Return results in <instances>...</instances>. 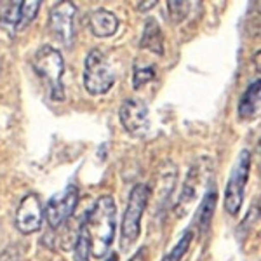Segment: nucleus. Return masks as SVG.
<instances>
[{"mask_svg": "<svg viewBox=\"0 0 261 261\" xmlns=\"http://www.w3.org/2000/svg\"><path fill=\"white\" fill-rule=\"evenodd\" d=\"M192 239H193V233L192 231H187V233L179 239V242L172 247V251L169 252V254H166V258H164L162 261H181L183 259L185 254H187V251H188V247H190V244H192Z\"/></svg>", "mask_w": 261, "mask_h": 261, "instance_id": "obj_16", "label": "nucleus"}, {"mask_svg": "<svg viewBox=\"0 0 261 261\" xmlns=\"http://www.w3.org/2000/svg\"><path fill=\"white\" fill-rule=\"evenodd\" d=\"M145 252H146V249H140L136 254L133 256V259L130 261H145Z\"/></svg>", "mask_w": 261, "mask_h": 261, "instance_id": "obj_20", "label": "nucleus"}, {"mask_svg": "<svg viewBox=\"0 0 261 261\" xmlns=\"http://www.w3.org/2000/svg\"><path fill=\"white\" fill-rule=\"evenodd\" d=\"M216 190H209L207 193L204 195L202 199L200 205H199V211H197V225H199V230L200 231H207L209 230V225L213 221V214H214V209H216Z\"/></svg>", "mask_w": 261, "mask_h": 261, "instance_id": "obj_14", "label": "nucleus"}, {"mask_svg": "<svg viewBox=\"0 0 261 261\" xmlns=\"http://www.w3.org/2000/svg\"><path fill=\"white\" fill-rule=\"evenodd\" d=\"M84 226L91 241V254L101 258L110 249L117 226V204L110 195H103L94 202L84 218Z\"/></svg>", "mask_w": 261, "mask_h": 261, "instance_id": "obj_1", "label": "nucleus"}, {"mask_svg": "<svg viewBox=\"0 0 261 261\" xmlns=\"http://www.w3.org/2000/svg\"><path fill=\"white\" fill-rule=\"evenodd\" d=\"M105 261H119V254H117V252H112V254L108 256Z\"/></svg>", "mask_w": 261, "mask_h": 261, "instance_id": "obj_21", "label": "nucleus"}, {"mask_svg": "<svg viewBox=\"0 0 261 261\" xmlns=\"http://www.w3.org/2000/svg\"><path fill=\"white\" fill-rule=\"evenodd\" d=\"M89 256H91V241L86 231V226H84V223H82L81 230H79V235H77V241H75L73 258L75 261H89Z\"/></svg>", "mask_w": 261, "mask_h": 261, "instance_id": "obj_15", "label": "nucleus"}, {"mask_svg": "<svg viewBox=\"0 0 261 261\" xmlns=\"http://www.w3.org/2000/svg\"><path fill=\"white\" fill-rule=\"evenodd\" d=\"M124 129L133 136H145L150 129V112L141 99H125L119 112Z\"/></svg>", "mask_w": 261, "mask_h": 261, "instance_id": "obj_9", "label": "nucleus"}, {"mask_svg": "<svg viewBox=\"0 0 261 261\" xmlns=\"http://www.w3.org/2000/svg\"><path fill=\"white\" fill-rule=\"evenodd\" d=\"M89 28L94 37L107 39L119 30V18L107 9H96L89 18Z\"/></svg>", "mask_w": 261, "mask_h": 261, "instance_id": "obj_11", "label": "nucleus"}, {"mask_svg": "<svg viewBox=\"0 0 261 261\" xmlns=\"http://www.w3.org/2000/svg\"><path fill=\"white\" fill-rule=\"evenodd\" d=\"M251 171V151L242 150L239 153L237 161H235L233 169L230 172L228 183H226L225 190V211L230 216H237L241 211V205L244 202V192H246V185L249 179Z\"/></svg>", "mask_w": 261, "mask_h": 261, "instance_id": "obj_5", "label": "nucleus"}, {"mask_svg": "<svg viewBox=\"0 0 261 261\" xmlns=\"http://www.w3.org/2000/svg\"><path fill=\"white\" fill-rule=\"evenodd\" d=\"M155 79V70L151 66H134V77H133V87L134 89H141Z\"/></svg>", "mask_w": 261, "mask_h": 261, "instance_id": "obj_17", "label": "nucleus"}, {"mask_svg": "<svg viewBox=\"0 0 261 261\" xmlns=\"http://www.w3.org/2000/svg\"><path fill=\"white\" fill-rule=\"evenodd\" d=\"M138 6H140V7H138L140 11H148L151 6H157V2H155V0H151V2H145V4L141 2V4H138Z\"/></svg>", "mask_w": 261, "mask_h": 261, "instance_id": "obj_19", "label": "nucleus"}, {"mask_svg": "<svg viewBox=\"0 0 261 261\" xmlns=\"http://www.w3.org/2000/svg\"><path fill=\"white\" fill-rule=\"evenodd\" d=\"M75 21H77V6L68 0L58 2L49 16V28L54 39L63 45H70L75 39Z\"/></svg>", "mask_w": 261, "mask_h": 261, "instance_id": "obj_8", "label": "nucleus"}, {"mask_svg": "<svg viewBox=\"0 0 261 261\" xmlns=\"http://www.w3.org/2000/svg\"><path fill=\"white\" fill-rule=\"evenodd\" d=\"M188 2H167V11H169V16L174 23H179V21L185 19V16L188 14Z\"/></svg>", "mask_w": 261, "mask_h": 261, "instance_id": "obj_18", "label": "nucleus"}, {"mask_svg": "<svg viewBox=\"0 0 261 261\" xmlns=\"http://www.w3.org/2000/svg\"><path fill=\"white\" fill-rule=\"evenodd\" d=\"M113 71L107 54L101 49H92L84 63V87L91 96L107 94L115 84Z\"/></svg>", "mask_w": 261, "mask_h": 261, "instance_id": "obj_4", "label": "nucleus"}, {"mask_svg": "<svg viewBox=\"0 0 261 261\" xmlns=\"http://www.w3.org/2000/svg\"><path fill=\"white\" fill-rule=\"evenodd\" d=\"M79 202V188L75 185H68L65 190L50 197L45 205V220L53 230L60 228L70 220V216L75 213Z\"/></svg>", "mask_w": 261, "mask_h": 261, "instance_id": "obj_7", "label": "nucleus"}, {"mask_svg": "<svg viewBox=\"0 0 261 261\" xmlns=\"http://www.w3.org/2000/svg\"><path fill=\"white\" fill-rule=\"evenodd\" d=\"M259 79L254 81L252 84H249L244 94L241 96V101H239V117L242 120H251L252 117L258 113L259 110V98H261V92H259Z\"/></svg>", "mask_w": 261, "mask_h": 261, "instance_id": "obj_13", "label": "nucleus"}, {"mask_svg": "<svg viewBox=\"0 0 261 261\" xmlns=\"http://www.w3.org/2000/svg\"><path fill=\"white\" fill-rule=\"evenodd\" d=\"M35 73L49 86L50 96L56 101L65 99V87H63V73H65V60L58 49L50 45H42L32 60Z\"/></svg>", "mask_w": 261, "mask_h": 261, "instance_id": "obj_2", "label": "nucleus"}, {"mask_svg": "<svg viewBox=\"0 0 261 261\" xmlns=\"http://www.w3.org/2000/svg\"><path fill=\"white\" fill-rule=\"evenodd\" d=\"M40 9L39 0H24V2H0V24L11 35L21 32L37 18Z\"/></svg>", "mask_w": 261, "mask_h": 261, "instance_id": "obj_6", "label": "nucleus"}, {"mask_svg": "<svg viewBox=\"0 0 261 261\" xmlns=\"http://www.w3.org/2000/svg\"><path fill=\"white\" fill-rule=\"evenodd\" d=\"M42 221H44V209H42L39 195L28 193L19 202L16 211V228L23 235H30L40 230Z\"/></svg>", "mask_w": 261, "mask_h": 261, "instance_id": "obj_10", "label": "nucleus"}, {"mask_svg": "<svg viewBox=\"0 0 261 261\" xmlns=\"http://www.w3.org/2000/svg\"><path fill=\"white\" fill-rule=\"evenodd\" d=\"M141 49H148L153 54H161L164 53V35H162V28L153 18H148L145 21V28H143V35L140 40Z\"/></svg>", "mask_w": 261, "mask_h": 261, "instance_id": "obj_12", "label": "nucleus"}, {"mask_svg": "<svg viewBox=\"0 0 261 261\" xmlns=\"http://www.w3.org/2000/svg\"><path fill=\"white\" fill-rule=\"evenodd\" d=\"M150 200V188L145 183H138L129 193V202L125 205L120 225V246L127 251L141 233V216Z\"/></svg>", "mask_w": 261, "mask_h": 261, "instance_id": "obj_3", "label": "nucleus"}]
</instances>
